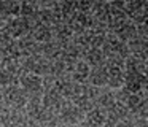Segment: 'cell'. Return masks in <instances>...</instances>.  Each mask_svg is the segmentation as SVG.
<instances>
[{"mask_svg": "<svg viewBox=\"0 0 148 127\" xmlns=\"http://www.w3.org/2000/svg\"><path fill=\"white\" fill-rule=\"evenodd\" d=\"M61 127H80V126H61Z\"/></svg>", "mask_w": 148, "mask_h": 127, "instance_id": "cell-3", "label": "cell"}, {"mask_svg": "<svg viewBox=\"0 0 148 127\" xmlns=\"http://www.w3.org/2000/svg\"><path fill=\"white\" fill-rule=\"evenodd\" d=\"M21 13V3L18 2H11V0H7V2H0V18H13V16H18Z\"/></svg>", "mask_w": 148, "mask_h": 127, "instance_id": "cell-1", "label": "cell"}, {"mask_svg": "<svg viewBox=\"0 0 148 127\" xmlns=\"http://www.w3.org/2000/svg\"><path fill=\"white\" fill-rule=\"evenodd\" d=\"M86 76H89V70H88V65L84 62H78L77 67H75V78L78 81H84Z\"/></svg>", "mask_w": 148, "mask_h": 127, "instance_id": "cell-2", "label": "cell"}]
</instances>
